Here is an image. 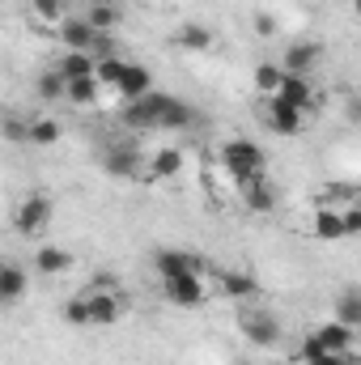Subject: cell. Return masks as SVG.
Returning <instances> with one entry per match:
<instances>
[{
    "label": "cell",
    "mask_w": 361,
    "mask_h": 365,
    "mask_svg": "<svg viewBox=\"0 0 361 365\" xmlns=\"http://www.w3.org/2000/svg\"><path fill=\"white\" fill-rule=\"evenodd\" d=\"M191 123H195V110H191V106H187L183 98H171V93H166L158 128H175V132H179V128H191Z\"/></svg>",
    "instance_id": "ac0fdd59"
},
{
    "label": "cell",
    "mask_w": 361,
    "mask_h": 365,
    "mask_svg": "<svg viewBox=\"0 0 361 365\" xmlns=\"http://www.w3.org/2000/svg\"><path fill=\"white\" fill-rule=\"evenodd\" d=\"M310 365H353V357L349 353H323L319 361H310Z\"/></svg>",
    "instance_id": "f35d334b"
},
{
    "label": "cell",
    "mask_w": 361,
    "mask_h": 365,
    "mask_svg": "<svg viewBox=\"0 0 361 365\" xmlns=\"http://www.w3.org/2000/svg\"><path fill=\"white\" fill-rule=\"evenodd\" d=\"M175 47H183V51H208L213 47V30L200 26V21H187L179 34H175Z\"/></svg>",
    "instance_id": "44dd1931"
},
{
    "label": "cell",
    "mask_w": 361,
    "mask_h": 365,
    "mask_svg": "<svg viewBox=\"0 0 361 365\" xmlns=\"http://www.w3.org/2000/svg\"><path fill=\"white\" fill-rule=\"evenodd\" d=\"M60 136H64V128L56 119H30V145L34 149H51V145H60Z\"/></svg>",
    "instance_id": "d4e9b609"
},
{
    "label": "cell",
    "mask_w": 361,
    "mask_h": 365,
    "mask_svg": "<svg viewBox=\"0 0 361 365\" xmlns=\"http://www.w3.org/2000/svg\"><path fill=\"white\" fill-rule=\"evenodd\" d=\"M280 98L293 102V106H302L306 115L319 106V102H315V86H310V77H302V73H285V81H280Z\"/></svg>",
    "instance_id": "8fae6325"
},
{
    "label": "cell",
    "mask_w": 361,
    "mask_h": 365,
    "mask_svg": "<svg viewBox=\"0 0 361 365\" xmlns=\"http://www.w3.org/2000/svg\"><path fill=\"white\" fill-rule=\"evenodd\" d=\"M30 9H34V17H43V21H64L68 13V0H30Z\"/></svg>",
    "instance_id": "4dcf8cb0"
},
{
    "label": "cell",
    "mask_w": 361,
    "mask_h": 365,
    "mask_svg": "<svg viewBox=\"0 0 361 365\" xmlns=\"http://www.w3.org/2000/svg\"><path fill=\"white\" fill-rule=\"evenodd\" d=\"M315 336H319V340L327 344V353H349V349H353V336H357V331H353L349 323L332 319V323H323V327H319Z\"/></svg>",
    "instance_id": "e0dca14e"
},
{
    "label": "cell",
    "mask_w": 361,
    "mask_h": 365,
    "mask_svg": "<svg viewBox=\"0 0 361 365\" xmlns=\"http://www.w3.org/2000/svg\"><path fill=\"white\" fill-rule=\"evenodd\" d=\"M349 123H361V98L349 102Z\"/></svg>",
    "instance_id": "ab89813d"
},
{
    "label": "cell",
    "mask_w": 361,
    "mask_h": 365,
    "mask_svg": "<svg viewBox=\"0 0 361 365\" xmlns=\"http://www.w3.org/2000/svg\"><path fill=\"white\" fill-rule=\"evenodd\" d=\"M323 353H327V344H323L319 336H306V340H302V353H298V357H302V365H310V361H319Z\"/></svg>",
    "instance_id": "836d02e7"
},
{
    "label": "cell",
    "mask_w": 361,
    "mask_h": 365,
    "mask_svg": "<svg viewBox=\"0 0 361 365\" xmlns=\"http://www.w3.org/2000/svg\"><path fill=\"white\" fill-rule=\"evenodd\" d=\"M264 123H268L276 136H298V132L306 128V110L293 106V102H285L280 93H272L268 106H264Z\"/></svg>",
    "instance_id": "3957f363"
},
{
    "label": "cell",
    "mask_w": 361,
    "mask_h": 365,
    "mask_svg": "<svg viewBox=\"0 0 361 365\" xmlns=\"http://www.w3.org/2000/svg\"><path fill=\"white\" fill-rule=\"evenodd\" d=\"M340 212H345L349 234H361V204H349V208H340Z\"/></svg>",
    "instance_id": "74e56055"
},
{
    "label": "cell",
    "mask_w": 361,
    "mask_h": 365,
    "mask_svg": "<svg viewBox=\"0 0 361 365\" xmlns=\"http://www.w3.org/2000/svg\"><path fill=\"white\" fill-rule=\"evenodd\" d=\"M162 293L175 302V306H200L204 302V272H183L162 280Z\"/></svg>",
    "instance_id": "52a82bcc"
},
{
    "label": "cell",
    "mask_w": 361,
    "mask_h": 365,
    "mask_svg": "<svg viewBox=\"0 0 361 365\" xmlns=\"http://www.w3.org/2000/svg\"><path fill=\"white\" fill-rule=\"evenodd\" d=\"M26 284H30L26 268H17V264H4V268H0V297H4V302H17V297L26 293Z\"/></svg>",
    "instance_id": "603a6c76"
},
{
    "label": "cell",
    "mask_w": 361,
    "mask_h": 365,
    "mask_svg": "<svg viewBox=\"0 0 361 365\" xmlns=\"http://www.w3.org/2000/svg\"><path fill=\"white\" fill-rule=\"evenodd\" d=\"M60 73H64L68 81H77V77H98V56H93V51H68V56L60 60Z\"/></svg>",
    "instance_id": "ffe728a7"
},
{
    "label": "cell",
    "mask_w": 361,
    "mask_h": 365,
    "mask_svg": "<svg viewBox=\"0 0 361 365\" xmlns=\"http://www.w3.org/2000/svg\"><path fill=\"white\" fill-rule=\"evenodd\" d=\"M47 221H51V200L34 191V195H26V200H21V208H17V221H13V225H17V234H21V238H34V234H43V225H47Z\"/></svg>",
    "instance_id": "5b68a950"
},
{
    "label": "cell",
    "mask_w": 361,
    "mask_h": 365,
    "mask_svg": "<svg viewBox=\"0 0 361 365\" xmlns=\"http://www.w3.org/2000/svg\"><path fill=\"white\" fill-rule=\"evenodd\" d=\"M280 81H285V68H280V64H260V68H255V90L264 93V98L280 93Z\"/></svg>",
    "instance_id": "f1b7e54d"
},
{
    "label": "cell",
    "mask_w": 361,
    "mask_h": 365,
    "mask_svg": "<svg viewBox=\"0 0 361 365\" xmlns=\"http://www.w3.org/2000/svg\"><path fill=\"white\" fill-rule=\"evenodd\" d=\"M90 51L98 56V60H111V56L119 51V43H115V34H111V30H98V38H93Z\"/></svg>",
    "instance_id": "d6a6232c"
},
{
    "label": "cell",
    "mask_w": 361,
    "mask_h": 365,
    "mask_svg": "<svg viewBox=\"0 0 361 365\" xmlns=\"http://www.w3.org/2000/svg\"><path fill=\"white\" fill-rule=\"evenodd\" d=\"M255 34H260V38H272V34H276V17H272V13H255Z\"/></svg>",
    "instance_id": "8d00e7d4"
},
{
    "label": "cell",
    "mask_w": 361,
    "mask_h": 365,
    "mask_svg": "<svg viewBox=\"0 0 361 365\" xmlns=\"http://www.w3.org/2000/svg\"><path fill=\"white\" fill-rule=\"evenodd\" d=\"M357 195V187H345V182H332L327 187V204H349Z\"/></svg>",
    "instance_id": "d590c367"
},
{
    "label": "cell",
    "mask_w": 361,
    "mask_h": 365,
    "mask_svg": "<svg viewBox=\"0 0 361 365\" xmlns=\"http://www.w3.org/2000/svg\"><path fill=\"white\" fill-rule=\"evenodd\" d=\"M34 90H39L43 102H64V98H68V77H64L60 68H51V73H43V77H39V86H34Z\"/></svg>",
    "instance_id": "484cf974"
},
{
    "label": "cell",
    "mask_w": 361,
    "mask_h": 365,
    "mask_svg": "<svg viewBox=\"0 0 361 365\" xmlns=\"http://www.w3.org/2000/svg\"><path fill=\"white\" fill-rule=\"evenodd\" d=\"M315 238H319V242H340V238H349L345 212L332 208V204H323V208L315 212Z\"/></svg>",
    "instance_id": "30bf717a"
},
{
    "label": "cell",
    "mask_w": 361,
    "mask_h": 365,
    "mask_svg": "<svg viewBox=\"0 0 361 365\" xmlns=\"http://www.w3.org/2000/svg\"><path fill=\"white\" fill-rule=\"evenodd\" d=\"M217 284H221V293H225V297H234V302H238V297H255V293H260V284H255V276H251V272H225Z\"/></svg>",
    "instance_id": "cb8c5ba5"
},
{
    "label": "cell",
    "mask_w": 361,
    "mask_h": 365,
    "mask_svg": "<svg viewBox=\"0 0 361 365\" xmlns=\"http://www.w3.org/2000/svg\"><path fill=\"white\" fill-rule=\"evenodd\" d=\"M119 93H123V102H136V98L153 93V73H149L145 64H128V73H123V81H119Z\"/></svg>",
    "instance_id": "4fadbf2b"
},
{
    "label": "cell",
    "mask_w": 361,
    "mask_h": 365,
    "mask_svg": "<svg viewBox=\"0 0 361 365\" xmlns=\"http://www.w3.org/2000/svg\"><path fill=\"white\" fill-rule=\"evenodd\" d=\"M332 310H336V319H340V323H349L353 331H361V284H349V289H340Z\"/></svg>",
    "instance_id": "9a60e30c"
},
{
    "label": "cell",
    "mask_w": 361,
    "mask_h": 365,
    "mask_svg": "<svg viewBox=\"0 0 361 365\" xmlns=\"http://www.w3.org/2000/svg\"><path fill=\"white\" fill-rule=\"evenodd\" d=\"M315 64H319V43H293L285 51V60H280L285 73H302V77H310Z\"/></svg>",
    "instance_id": "7c38bea8"
},
{
    "label": "cell",
    "mask_w": 361,
    "mask_h": 365,
    "mask_svg": "<svg viewBox=\"0 0 361 365\" xmlns=\"http://www.w3.org/2000/svg\"><path fill=\"white\" fill-rule=\"evenodd\" d=\"M102 170L115 175V179H141V149L128 145V140L102 149Z\"/></svg>",
    "instance_id": "8992f818"
},
{
    "label": "cell",
    "mask_w": 361,
    "mask_h": 365,
    "mask_svg": "<svg viewBox=\"0 0 361 365\" xmlns=\"http://www.w3.org/2000/svg\"><path fill=\"white\" fill-rule=\"evenodd\" d=\"M90 4H111V0H90Z\"/></svg>",
    "instance_id": "b9f144b4"
},
{
    "label": "cell",
    "mask_w": 361,
    "mask_h": 365,
    "mask_svg": "<svg viewBox=\"0 0 361 365\" xmlns=\"http://www.w3.org/2000/svg\"><path fill=\"white\" fill-rule=\"evenodd\" d=\"M98 93H102V81H98V77H77V81H68V102H73V106H93Z\"/></svg>",
    "instance_id": "4316f807"
},
{
    "label": "cell",
    "mask_w": 361,
    "mask_h": 365,
    "mask_svg": "<svg viewBox=\"0 0 361 365\" xmlns=\"http://www.w3.org/2000/svg\"><path fill=\"white\" fill-rule=\"evenodd\" d=\"M243 200H247L251 212H272V208H276V191H272L268 175H260L251 187H243Z\"/></svg>",
    "instance_id": "d6986e66"
},
{
    "label": "cell",
    "mask_w": 361,
    "mask_h": 365,
    "mask_svg": "<svg viewBox=\"0 0 361 365\" xmlns=\"http://www.w3.org/2000/svg\"><path fill=\"white\" fill-rule=\"evenodd\" d=\"M115 284H119L115 272H93L90 276V293H115Z\"/></svg>",
    "instance_id": "e575fe53"
},
{
    "label": "cell",
    "mask_w": 361,
    "mask_h": 365,
    "mask_svg": "<svg viewBox=\"0 0 361 365\" xmlns=\"http://www.w3.org/2000/svg\"><path fill=\"white\" fill-rule=\"evenodd\" d=\"M86 17H90L93 30H111L119 13H115V4H90V13H86Z\"/></svg>",
    "instance_id": "1f68e13d"
},
{
    "label": "cell",
    "mask_w": 361,
    "mask_h": 365,
    "mask_svg": "<svg viewBox=\"0 0 361 365\" xmlns=\"http://www.w3.org/2000/svg\"><path fill=\"white\" fill-rule=\"evenodd\" d=\"M357 204H361V182H357Z\"/></svg>",
    "instance_id": "7bdbcfd3"
},
{
    "label": "cell",
    "mask_w": 361,
    "mask_h": 365,
    "mask_svg": "<svg viewBox=\"0 0 361 365\" xmlns=\"http://www.w3.org/2000/svg\"><path fill=\"white\" fill-rule=\"evenodd\" d=\"M68 268H73V255H68L64 247H39V251H34V272L64 276Z\"/></svg>",
    "instance_id": "5bb4252c"
},
{
    "label": "cell",
    "mask_w": 361,
    "mask_h": 365,
    "mask_svg": "<svg viewBox=\"0 0 361 365\" xmlns=\"http://www.w3.org/2000/svg\"><path fill=\"white\" fill-rule=\"evenodd\" d=\"M90 297V319L98 327H111V323H119V314H123V302L115 297V293H86Z\"/></svg>",
    "instance_id": "2e32d148"
},
{
    "label": "cell",
    "mask_w": 361,
    "mask_h": 365,
    "mask_svg": "<svg viewBox=\"0 0 361 365\" xmlns=\"http://www.w3.org/2000/svg\"><path fill=\"white\" fill-rule=\"evenodd\" d=\"M238 327H243V336L255 349H276L280 344V323L272 319L268 310H243L238 314Z\"/></svg>",
    "instance_id": "277c9868"
},
{
    "label": "cell",
    "mask_w": 361,
    "mask_h": 365,
    "mask_svg": "<svg viewBox=\"0 0 361 365\" xmlns=\"http://www.w3.org/2000/svg\"><path fill=\"white\" fill-rule=\"evenodd\" d=\"M60 319L68 323V327H90V297H68L64 306H60Z\"/></svg>",
    "instance_id": "83f0119b"
},
{
    "label": "cell",
    "mask_w": 361,
    "mask_h": 365,
    "mask_svg": "<svg viewBox=\"0 0 361 365\" xmlns=\"http://www.w3.org/2000/svg\"><path fill=\"white\" fill-rule=\"evenodd\" d=\"M162 102H166V93H145V98H136V102H123V110H119V123L123 128H132V132H145V128H158V119H162Z\"/></svg>",
    "instance_id": "7a4b0ae2"
},
{
    "label": "cell",
    "mask_w": 361,
    "mask_h": 365,
    "mask_svg": "<svg viewBox=\"0 0 361 365\" xmlns=\"http://www.w3.org/2000/svg\"><path fill=\"white\" fill-rule=\"evenodd\" d=\"M179 170H183V149H158L153 153V166H149V179L166 182V179H175Z\"/></svg>",
    "instance_id": "7402d4cb"
},
{
    "label": "cell",
    "mask_w": 361,
    "mask_h": 365,
    "mask_svg": "<svg viewBox=\"0 0 361 365\" xmlns=\"http://www.w3.org/2000/svg\"><path fill=\"white\" fill-rule=\"evenodd\" d=\"M123 73H128V64H123L119 56H111V60H98V81H102V86H115V90H119Z\"/></svg>",
    "instance_id": "f546056e"
},
{
    "label": "cell",
    "mask_w": 361,
    "mask_h": 365,
    "mask_svg": "<svg viewBox=\"0 0 361 365\" xmlns=\"http://www.w3.org/2000/svg\"><path fill=\"white\" fill-rule=\"evenodd\" d=\"M221 166L230 170V179L238 182V191H243V187H251L264 175V149L255 140H247V136H234V140L221 145Z\"/></svg>",
    "instance_id": "6da1fadb"
},
{
    "label": "cell",
    "mask_w": 361,
    "mask_h": 365,
    "mask_svg": "<svg viewBox=\"0 0 361 365\" xmlns=\"http://www.w3.org/2000/svg\"><path fill=\"white\" fill-rule=\"evenodd\" d=\"M93 38H98V30L90 26L86 13H68V17L60 21V43H64L68 51H90Z\"/></svg>",
    "instance_id": "ba28073f"
},
{
    "label": "cell",
    "mask_w": 361,
    "mask_h": 365,
    "mask_svg": "<svg viewBox=\"0 0 361 365\" xmlns=\"http://www.w3.org/2000/svg\"><path fill=\"white\" fill-rule=\"evenodd\" d=\"M353 13H357V17H361V0H353Z\"/></svg>",
    "instance_id": "60d3db41"
},
{
    "label": "cell",
    "mask_w": 361,
    "mask_h": 365,
    "mask_svg": "<svg viewBox=\"0 0 361 365\" xmlns=\"http://www.w3.org/2000/svg\"><path fill=\"white\" fill-rule=\"evenodd\" d=\"M153 268H158L162 280L183 276V272H204V264H200L195 255H187V251H158V255H153Z\"/></svg>",
    "instance_id": "9c48e42d"
}]
</instances>
